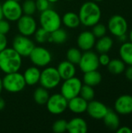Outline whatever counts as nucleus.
<instances>
[{"label": "nucleus", "mask_w": 132, "mask_h": 133, "mask_svg": "<svg viewBox=\"0 0 132 133\" xmlns=\"http://www.w3.org/2000/svg\"><path fill=\"white\" fill-rule=\"evenodd\" d=\"M78 15L81 24L87 27H92L100 22L102 12L100 7L96 2L88 1L81 5Z\"/></svg>", "instance_id": "f257e3e1"}, {"label": "nucleus", "mask_w": 132, "mask_h": 133, "mask_svg": "<svg viewBox=\"0 0 132 133\" xmlns=\"http://www.w3.org/2000/svg\"><path fill=\"white\" fill-rule=\"evenodd\" d=\"M21 66L22 57L12 48H6L0 51V69L4 73L18 72Z\"/></svg>", "instance_id": "f03ea898"}, {"label": "nucleus", "mask_w": 132, "mask_h": 133, "mask_svg": "<svg viewBox=\"0 0 132 133\" xmlns=\"http://www.w3.org/2000/svg\"><path fill=\"white\" fill-rule=\"evenodd\" d=\"M40 27L49 33H51L61 26V18L58 12L52 9H47L40 12Z\"/></svg>", "instance_id": "7ed1b4c3"}, {"label": "nucleus", "mask_w": 132, "mask_h": 133, "mask_svg": "<svg viewBox=\"0 0 132 133\" xmlns=\"http://www.w3.org/2000/svg\"><path fill=\"white\" fill-rule=\"evenodd\" d=\"M2 79L3 89L9 93H19L26 87L23 75L18 72L6 73Z\"/></svg>", "instance_id": "20e7f679"}, {"label": "nucleus", "mask_w": 132, "mask_h": 133, "mask_svg": "<svg viewBox=\"0 0 132 133\" xmlns=\"http://www.w3.org/2000/svg\"><path fill=\"white\" fill-rule=\"evenodd\" d=\"M61 78L58 72L57 68L47 67L40 72L39 83L40 86L47 90H51L57 87L61 83Z\"/></svg>", "instance_id": "39448f33"}, {"label": "nucleus", "mask_w": 132, "mask_h": 133, "mask_svg": "<svg viewBox=\"0 0 132 133\" xmlns=\"http://www.w3.org/2000/svg\"><path fill=\"white\" fill-rule=\"evenodd\" d=\"M82 86V81L75 76L65 79L61 87V94L68 101L79 95Z\"/></svg>", "instance_id": "423d86ee"}, {"label": "nucleus", "mask_w": 132, "mask_h": 133, "mask_svg": "<svg viewBox=\"0 0 132 133\" xmlns=\"http://www.w3.org/2000/svg\"><path fill=\"white\" fill-rule=\"evenodd\" d=\"M4 18L8 21H17L23 14L22 5L16 0H5L2 4Z\"/></svg>", "instance_id": "0eeeda50"}, {"label": "nucleus", "mask_w": 132, "mask_h": 133, "mask_svg": "<svg viewBox=\"0 0 132 133\" xmlns=\"http://www.w3.org/2000/svg\"><path fill=\"white\" fill-rule=\"evenodd\" d=\"M46 107L52 115H60L68 108V100L61 94H54L49 97Z\"/></svg>", "instance_id": "6e6552de"}, {"label": "nucleus", "mask_w": 132, "mask_h": 133, "mask_svg": "<svg viewBox=\"0 0 132 133\" xmlns=\"http://www.w3.org/2000/svg\"><path fill=\"white\" fill-rule=\"evenodd\" d=\"M35 45L32 40L29 37L22 34L17 35L12 41V48L21 57H29Z\"/></svg>", "instance_id": "1a4fd4ad"}, {"label": "nucleus", "mask_w": 132, "mask_h": 133, "mask_svg": "<svg viewBox=\"0 0 132 133\" xmlns=\"http://www.w3.org/2000/svg\"><path fill=\"white\" fill-rule=\"evenodd\" d=\"M108 30L115 37H119L126 34L128 28V24L124 17L121 15L116 14L112 16L108 20Z\"/></svg>", "instance_id": "9d476101"}, {"label": "nucleus", "mask_w": 132, "mask_h": 133, "mask_svg": "<svg viewBox=\"0 0 132 133\" xmlns=\"http://www.w3.org/2000/svg\"><path fill=\"white\" fill-rule=\"evenodd\" d=\"M31 62L37 67L47 66L51 62V54L45 48L34 47L29 55Z\"/></svg>", "instance_id": "9b49d317"}, {"label": "nucleus", "mask_w": 132, "mask_h": 133, "mask_svg": "<svg viewBox=\"0 0 132 133\" xmlns=\"http://www.w3.org/2000/svg\"><path fill=\"white\" fill-rule=\"evenodd\" d=\"M78 65L82 72L97 70L100 66L98 55L90 50L86 51L82 55Z\"/></svg>", "instance_id": "f8f14e48"}, {"label": "nucleus", "mask_w": 132, "mask_h": 133, "mask_svg": "<svg viewBox=\"0 0 132 133\" xmlns=\"http://www.w3.org/2000/svg\"><path fill=\"white\" fill-rule=\"evenodd\" d=\"M37 27V22L32 16L24 14L17 20V29L22 35L26 37L33 35Z\"/></svg>", "instance_id": "ddd939ff"}, {"label": "nucleus", "mask_w": 132, "mask_h": 133, "mask_svg": "<svg viewBox=\"0 0 132 133\" xmlns=\"http://www.w3.org/2000/svg\"><path fill=\"white\" fill-rule=\"evenodd\" d=\"M107 107L102 102L92 100L88 102L86 112L94 119H103L108 111Z\"/></svg>", "instance_id": "4468645a"}, {"label": "nucleus", "mask_w": 132, "mask_h": 133, "mask_svg": "<svg viewBox=\"0 0 132 133\" xmlns=\"http://www.w3.org/2000/svg\"><path fill=\"white\" fill-rule=\"evenodd\" d=\"M115 111L122 115H128L132 113V96L124 94L120 96L114 103Z\"/></svg>", "instance_id": "2eb2a0df"}, {"label": "nucleus", "mask_w": 132, "mask_h": 133, "mask_svg": "<svg viewBox=\"0 0 132 133\" xmlns=\"http://www.w3.org/2000/svg\"><path fill=\"white\" fill-rule=\"evenodd\" d=\"M96 44V37L92 31L85 30L79 34L77 38V44L80 50L84 51L91 50Z\"/></svg>", "instance_id": "dca6fc26"}, {"label": "nucleus", "mask_w": 132, "mask_h": 133, "mask_svg": "<svg viewBox=\"0 0 132 133\" xmlns=\"http://www.w3.org/2000/svg\"><path fill=\"white\" fill-rule=\"evenodd\" d=\"M88 101L79 95L68 101V108L75 114H82L86 111Z\"/></svg>", "instance_id": "f3484780"}, {"label": "nucleus", "mask_w": 132, "mask_h": 133, "mask_svg": "<svg viewBox=\"0 0 132 133\" xmlns=\"http://www.w3.org/2000/svg\"><path fill=\"white\" fill-rule=\"evenodd\" d=\"M67 131L70 133H86L88 125L83 118L75 117L68 122Z\"/></svg>", "instance_id": "a211bd4d"}, {"label": "nucleus", "mask_w": 132, "mask_h": 133, "mask_svg": "<svg viewBox=\"0 0 132 133\" xmlns=\"http://www.w3.org/2000/svg\"><path fill=\"white\" fill-rule=\"evenodd\" d=\"M57 69L61 79L63 80L75 76L76 73L75 65L72 62H68V60L60 62L58 65Z\"/></svg>", "instance_id": "6ab92c4d"}, {"label": "nucleus", "mask_w": 132, "mask_h": 133, "mask_svg": "<svg viewBox=\"0 0 132 133\" xmlns=\"http://www.w3.org/2000/svg\"><path fill=\"white\" fill-rule=\"evenodd\" d=\"M23 75L26 85L34 86L40 81V70L37 66H31L26 69Z\"/></svg>", "instance_id": "aec40b11"}, {"label": "nucleus", "mask_w": 132, "mask_h": 133, "mask_svg": "<svg viewBox=\"0 0 132 133\" xmlns=\"http://www.w3.org/2000/svg\"><path fill=\"white\" fill-rule=\"evenodd\" d=\"M103 119L105 125L111 130H117L120 126V118L116 111L108 110Z\"/></svg>", "instance_id": "412c9836"}, {"label": "nucleus", "mask_w": 132, "mask_h": 133, "mask_svg": "<svg viewBox=\"0 0 132 133\" xmlns=\"http://www.w3.org/2000/svg\"><path fill=\"white\" fill-rule=\"evenodd\" d=\"M121 59L125 65H132V43L131 41L124 42L119 49Z\"/></svg>", "instance_id": "4be33fe9"}, {"label": "nucleus", "mask_w": 132, "mask_h": 133, "mask_svg": "<svg viewBox=\"0 0 132 133\" xmlns=\"http://www.w3.org/2000/svg\"><path fill=\"white\" fill-rule=\"evenodd\" d=\"M61 23L66 27L70 29L77 28L81 24L79 15L74 12H68L65 13L61 18Z\"/></svg>", "instance_id": "5701e85b"}, {"label": "nucleus", "mask_w": 132, "mask_h": 133, "mask_svg": "<svg viewBox=\"0 0 132 133\" xmlns=\"http://www.w3.org/2000/svg\"><path fill=\"white\" fill-rule=\"evenodd\" d=\"M114 45V41L111 37L108 36H103L99 38L97 41H96L95 48L96 51L100 53H107L109 52Z\"/></svg>", "instance_id": "b1692460"}, {"label": "nucleus", "mask_w": 132, "mask_h": 133, "mask_svg": "<svg viewBox=\"0 0 132 133\" xmlns=\"http://www.w3.org/2000/svg\"><path fill=\"white\" fill-rule=\"evenodd\" d=\"M102 81V75L97 70L89 71L84 72L83 76V83L84 84L95 87L99 85Z\"/></svg>", "instance_id": "393cba45"}, {"label": "nucleus", "mask_w": 132, "mask_h": 133, "mask_svg": "<svg viewBox=\"0 0 132 133\" xmlns=\"http://www.w3.org/2000/svg\"><path fill=\"white\" fill-rule=\"evenodd\" d=\"M109 72L114 75H119L124 72L125 69V63L121 59H110L109 64L107 65Z\"/></svg>", "instance_id": "a878e982"}, {"label": "nucleus", "mask_w": 132, "mask_h": 133, "mask_svg": "<svg viewBox=\"0 0 132 133\" xmlns=\"http://www.w3.org/2000/svg\"><path fill=\"white\" fill-rule=\"evenodd\" d=\"M49 97L50 95L47 90L43 87L37 88L33 93V100L37 104L40 105L46 104Z\"/></svg>", "instance_id": "bb28decb"}, {"label": "nucleus", "mask_w": 132, "mask_h": 133, "mask_svg": "<svg viewBox=\"0 0 132 133\" xmlns=\"http://www.w3.org/2000/svg\"><path fill=\"white\" fill-rule=\"evenodd\" d=\"M67 38H68L67 32L60 27V28L57 29L56 30L50 33V37H49L48 41L54 42L55 44H62L66 41Z\"/></svg>", "instance_id": "cd10ccee"}, {"label": "nucleus", "mask_w": 132, "mask_h": 133, "mask_svg": "<svg viewBox=\"0 0 132 133\" xmlns=\"http://www.w3.org/2000/svg\"><path fill=\"white\" fill-rule=\"evenodd\" d=\"M82 55V54L80 49L76 48H72L67 51L66 58L68 62H72L74 65H78L81 59Z\"/></svg>", "instance_id": "c85d7f7f"}, {"label": "nucleus", "mask_w": 132, "mask_h": 133, "mask_svg": "<svg viewBox=\"0 0 132 133\" xmlns=\"http://www.w3.org/2000/svg\"><path fill=\"white\" fill-rule=\"evenodd\" d=\"M79 96L82 97L83 99H85L86 101H90L94 99L95 97V91L93 88V87L84 84L82 86Z\"/></svg>", "instance_id": "c756f323"}, {"label": "nucleus", "mask_w": 132, "mask_h": 133, "mask_svg": "<svg viewBox=\"0 0 132 133\" xmlns=\"http://www.w3.org/2000/svg\"><path fill=\"white\" fill-rule=\"evenodd\" d=\"M23 13L25 15L32 16L37 10L36 3L33 0H25L22 5Z\"/></svg>", "instance_id": "7c9ffc66"}, {"label": "nucleus", "mask_w": 132, "mask_h": 133, "mask_svg": "<svg viewBox=\"0 0 132 133\" xmlns=\"http://www.w3.org/2000/svg\"><path fill=\"white\" fill-rule=\"evenodd\" d=\"M49 37H50V33L45 30L44 29H43L42 27L37 29L34 33V38L36 41L40 44H43L45 43L46 41H48Z\"/></svg>", "instance_id": "2f4dec72"}, {"label": "nucleus", "mask_w": 132, "mask_h": 133, "mask_svg": "<svg viewBox=\"0 0 132 133\" xmlns=\"http://www.w3.org/2000/svg\"><path fill=\"white\" fill-rule=\"evenodd\" d=\"M68 122L65 119L57 120L52 126V130L55 133H63L67 131Z\"/></svg>", "instance_id": "473e14b6"}, {"label": "nucleus", "mask_w": 132, "mask_h": 133, "mask_svg": "<svg viewBox=\"0 0 132 133\" xmlns=\"http://www.w3.org/2000/svg\"><path fill=\"white\" fill-rule=\"evenodd\" d=\"M93 27L92 30V33L94 34V36L96 37V38H100L101 37H103L106 35L107 33V27L105 25L102 24V23H96L95 24Z\"/></svg>", "instance_id": "72a5a7b5"}, {"label": "nucleus", "mask_w": 132, "mask_h": 133, "mask_svg": "<svg viewBox=\"0 0 132 133\" xmlns=\"http://www.w3.org/2000/svg\"><path fill=\"white\" fill-rule=\"evenodd\" d=\"M35 3L37 10L40 11V12L50 8V2L47 0H36Z\"/></svg>", "instance_id": "f704fd0d"}, {"label": "nucleus", "mask_w": 132, "mask_h": 133, "mask_svg": "<svg viewBox=\"0 0 132 133\" xmlns=\"http://www.w3.org/2000/svg\"><path fill=\"white\" fill-rule=\"evenodd\" d=\"M10 30V25L9 23L7 21V19H1L0 20V34H7Z\"/></svg>", "instance_id": "c9c22d12"}, {"label": "nucleus", "mask_w": 132, "mask_h": 133, "mask_svg": "<svg viewBox=\"0 0 132 133\" xmlns=\"http://www.w3.org/2000/svg\"><path fill=\"white\" fill-rule=\"evenodd\" d=\"M98 58H99L100 65H103V66H107L109 64L110 61V58L107 55V53H102V54H100V55L98 56Z\"/></svg>", "instance_id": "e433bc0d"}, {"label": "nucleus", "mask_w": 132, "mask_h": 133, "mask_svg": "<svg viewBox=\"0 0 132 133\" xmlns=\"http://www.w3.org/2000/svg\"><path fill=\"white\" fill-rule=\"evenodd\" d=\"M7 44H8V41H7L6 35L0 34V51H2V50L7 48Z\"/></svg>", "instance_id": "4c0bfd02"}, {"label": "nucleus", "mask_w": 132, "mask_h": 133, "mask_svg": "<svg viewBox=\"0 0 132 133\" xmlns=\"http://www.w3.org/2000/svg\"><path fill=\"white\" fill-rule=\"evenodd\" d=\"M124 74L127 79L132 81V65H128V67L124 69Z\"/></svg>", "instance_id": "58836bf2"}, {"label": "nucleus", "mask_w": 132, "mask_h": 133, "mask_svg": "<svg viewBox=\"0 0 132 133\" xmlns=\"http://www.w3.org/2000/svg\"><path fill=\"white\" fill-rule=\"evenodd\" d=\"M117 133H131L132 130L128 126H122V127H118L117 129L116 130Z\"/></svg>", "instance_id": "ea45409f"}, {"label": "nucleus", "mask_w": 132, "mask_h": 133, "mask_svg": "<svg viewBox=\"0 0 132 133\" xmlns=\"http://www.w3.org/2000/svg\"><path fill=\"white\" fill-rule=\"evenodd\" d=\"M5 101H4L2 97H0V111L3 110V109L5 108Z\"/></svg>", "instance_id": "a19ab883"}, {"label": "nucleus", "mask_w": 132, "mask_h": 133, "mask_svg": "<svg viewBox=\"0 0 132 133\" xmlns=\"http://www.w3.org/2000/svg\"><path fill=\"white\" fill-rule=\"evenodd\" d=\"M118 38H119V40H120L121 41L124 42L125 40H126V38H127V36H126V34H124V35H122V36H120Z\"/></svg>", "instance_id": "79ce46f5"}, {"label": "nucleus", "mask_w": 132, "mask_h": 133, "mask_svg": "<svg viewBox=\"0 0 132 133\" xmlns=\"http://www.w3.org/2000/svg\"><path fill=\"white\" fill-rule=\"evenodd\" d=\"M4 18L3 16V13H2V5L0 4V20Z\"/></svg>", "instance_id": "37998d69"}, {"label": "nucleus", "mask_w": 132, "mask_h": 133, "mask_svg": "<svg viewBox=\"0 0 132 133\" xmlns=\"http://www.w3.org/2000/svg\"><path fill=\"white\" fill-rule=\"evenodd\" d=\"M2 90H3V85H2V79L0 78V94L2 92Z\"/></svg>", "instance_id": "c03bdc74"}, {"label": "nucleus", "mask_w": 132, "mask_h": 133, "mask_svg": "<svg viewBox=\"0 0 132 133\" xmlns=\"http://www.w3.org/2000/svg\"><path fill=\"white\" fill-rule=\"evenodd\" d=\"M129 39H130V41L132 43V30L129 33Z\"/></svg>", "instance_id": "a18cd8bd"}, {"label": "nucleus", "mask_w": 132, "mask_h": 133, "mask_svg": "<svg viewBox=\"0 0 132 133\" xmlns=\"http://www.w3.org/2000/svg\"><path fill=\"white\" fill-rule=\"evenodd\" d=\"M50 3H55V2H58L59 0H47Z\"/></svg>", "instance_id": "49530a36"}, {"label": "nucleus", "mask_w": 132, "mask_h": 133, "mask_svg": "<svg viewBox=\"0 0 132 133\" xmlns=\"http://www.w3.org/2000/svg\"><path fill=\"white\" fill-rule=\"evenodd\" d=\"M93 2H102V1H103V0H93Z\"/></svg>", "instance_id": "de8ad7c7"}, {"label": "nucleus", "mask_w": 132, "mask_h": 133, "mask_svg": "<svg viewBox=\"0 0 132 133\" xmlns=\"http://www.w3.org/2000/svg\"><path fill=\"white\" fill-rule=\"evenodd\" d=\"M66 1H73V0H66Z\"/></svg>", "instance_id": "09e8293b"}, {"label": "nucleus", "mask_w": 132, "mask_h": 133, "mask_svg": "<svg viewBox=\"0 0 132 133\" xmlns=\"http://www.w3.org/2000/svg\"><path fill=\"white\" fill-rule=\"evenodd\" d=\"M16 1H17V2H19V0H16Z\"/></svg>", "instance_id": "8fccbe9b"}]
</instances>
